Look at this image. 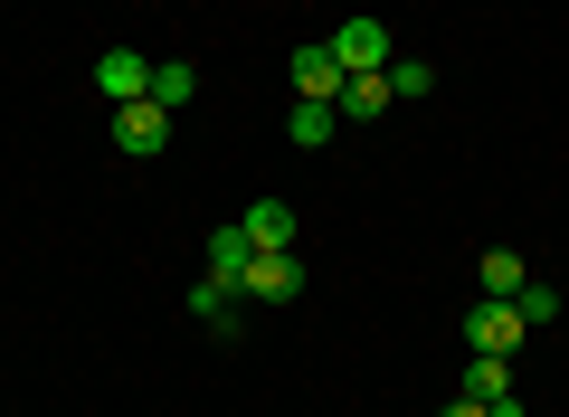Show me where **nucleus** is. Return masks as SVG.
Here are the masks:
<instances>
[{
    "mask_svg": "<svg viewBox=\"0 0 569 417\" xmlns=\"http://www.w3.org/2000/svg\"><path fill=\"white\" fill-rule=\"evenodd\" d=\"M190 96H200V67H181V58H152V105H162V115H181Z\"/></svg>",
    "mask_w": 569,
    "mask_h": 417,
    "instance_id": "f8f14e48",
    "label": "nucleus"
},
{
    "mask_svg": "<svg viewBox=\"0 0 569 417\" xmlns=\"http://www.w3.org/2000/svg\"><path fill=\"white\" fill-rule=\"evenodd\" d=\"M447 417H485V408H475V398H447Z\"/></svg>",
    "mask_w": 569,
    "mask_h": 417,
    "instance_id": "f3484780",
    "label": "nucleus"
},
{
    "mask_svg": "<svg viewBox=\"0 0 569 417\" xmlns=\"http://www.w3.org/2000/svg\"><path fill=\"white\" fill-rule=\"evenodd\" d=\"M466 341H475V351H493V360H512V351H522V314H512L503 295H485L466 314Z\"/></svg>",
    "mask_w": 569,
    "mask_h": 417,
    "instance_id": "20e7f679",
    "label": "nucleus"
},
{
    "mask_svg": "<svg viewBox=\"0 0 569 417\" xmlns=\"http://www.w3.org/2000/svg\"><path fill=\"white\" fill-rule=\"evenodd\" d=\"M332 115H342V123H380V115H389V67H380V77H342Z\"/></svg>",
    "mask_w": 569,
    "mask_h": 417,
    "instance_id": "0eeeda50",
    "label": "nucleus"
},
{
    "mask_svg": "<svg viewBox=\"0 0 569 417\" xmlns=\"http://www.w3.org/2000/svg\"><path fill=\"white\" fill-rule=\"evenodd\" d=\"M295 96H305V105H332V96H342V58H332V39L295 48Z\"/></svg>",
    "mask_w": 569,
    "mask_h": 417,
    "instance_id": "39448f33",
    "label": "nucleus"
},
{
    "mask_svg": "<svg viewBox=\"0 0 569 417\" xmlns=\"http://www.w3.org/2000/svg\"><path fill=\"white\" fill-rule=\"evenodd\" d=\"M456 398H475V408H493V398H512V360L475 351V360H466V379H456Z\"/></svg>",
    "mask_w": 569,
    "mask_h": 417,
    "instance_id": "6e6552de",
    "label": "nucleus"
},
{
    "mask_svg": "<svg viewBox=\"0 0 569 417\" xmlns=\"http://www.w3.org/2000/svg\"><path fill=\"white\" fill-rule=\"evenodd\" d=\"M247 257H257V247H247V228H238V219L209 228V276H219V285H247Z\"/></svg>",
    "mask_w": 569,
    "mask_h": 417,
    "instance_id": "9b49d317",
    "label": "nucleus"
},
{
    "mask_svg": "<svg viewBox=\"0 0 569 417\" xmlns=\"http://www.w3.org/2000/svg\"><path fill=\"white\" fill-rule=\"evenodd\" d=\"M332 133H342V115H332V105H295V123H284V142H305V152H323Z\"/></svg>",
    "mask_w": 569,
    "mask_h": 417,
    "instance_id": "ddd939ff",
    "label": "nucleus"
},
{
    "mask_svg": "<svg viewBox=\"0 0 569 417\" xmlns=\"http://www.w3.org/2000/svg\"><path fill=\"white\" fill-rule=\"evenodd\" d=\"M190 314H200L209 332H238V322H247V314H238V285H219V276L190 285Z\"/></svg>",
    "mask_w": 569,
    "mask_h": 417,
    "instance_id": "1a4fd4ad",
    "label": "nucleus"
},
{
    "mask_svg": "<svg viewBox=\"0 0 569 417\" xmlns=\"http://www.w3.org/2000/svg\"><path fill=\"white\" fill-rule=\"evenodd\" d=\"M332 58H342V77H380L389 67V29L380 20H342L332 29Z\"/></svg>",
    "mask_w": 569,
    "mask_h": 417,
    "instance_id": "7ed1b4c3",
    "label": "nucleus"
},
{
    "mask_svg": "<svg viewBox=\"0 0 569 417\" xmlns=\"http://www.w3.org/2000/svg\"><path fill=\"white\" fill-rule=\"evenodd\" d=\"M96 86H104L114 105H142V96H152V58H133V48H104V58H96Z\"/></svg>",
    "mask_w": 569,
    "mask_h": 417,
    "instance_id": "423d86ee",
    "label": "nucleus"
},
{
    "mask_svg": "<svg viewBox=\"0 0 569 417\" xmlns=\"http://www.w3.org/2000/svg\"><path fill=\"white\" fill-rule=\"evenodd\" d=\"M238 228H247V247H257V257H266V247H295V209H284V199H257Z\"/></svg>",
    "mask_w": 569,
    "mask_h": 417,
    "instance_id": "9d476101",
    "label": "nucleus"
},
{
    "mask_svg": "<svg viewBox=\"0 0 569 417\" xmlns=\"http://www.w3.org/2000/svg\"><path fill=\"white\" fill-rule=\"evenodd\" d=\"M162 142H171V115H162L152 96H142V105H114V152H123V161H152Z\"/></svg>",
    "mask_w": 569,
    "mask_h": 417,
    "instance_id": "f03ea898",
    "label": "nucleus"
},
{
    "mask_svg": "<svg viewBox=\"0 0 569 417\" xmlns=\"http://www.w3.org/2000/svg\"><path fill=\"white\" fill-rule=\"evenodd\" d=\"M512 314H522V332H541V322H560V285H522V295H512Z\"/></svg>",
    "mask_w": 569,
    "mask_h": 417,
    "instance_id": "2eb2a0df",
    "label": "nucleus"
},
{
    "mask_svg": "<svg viewBox=\"0 0 569 417\" xmlns=\"http://www.w3.org/2000/svg\"><path fill=\"white\" fill-rule=\"evenodd\" d=\"M247 304H295L305 295V257L295 247H266V257H247V285H238Z\"/></svg>",
    "mask_w": 569,
    "mask_h": 417,
    "instance_id": "f257e3e1",
    "label": "nucleus"
},
{
    "mask_svg": "<svg viewBox=\"0 0 569 417\" xmlns=\"http://www.w3.org/2000/svg\"><path fill=\"white\" fill-rule=\"evenodd\" d=\"M475 285H485V295H503V304H512V295H522L531 276H522V257H512V247H493V257L475 266Z\"/></svg>",
    "mask_w": 569,
    "mask_h": 417,
    "instance_id": "4468645a",
    "label": "nucleus"
},
{
    "mask_svg": "<svg viewBox=\"0 0 569 417\" xmlns=\"http://www.w3.org/2000/svg\"><path fill=\"white\" fill-rule=\"evenodd\" d=\"M427 86H437V77H427V67H418V58H389V105H418V96H427Z\"/></svg>",
    "mask_w": 569,
    "mask_h": 417,
    "instance_id": "dca6fc26",
    "label": "nucleus"
}]
</instances>
